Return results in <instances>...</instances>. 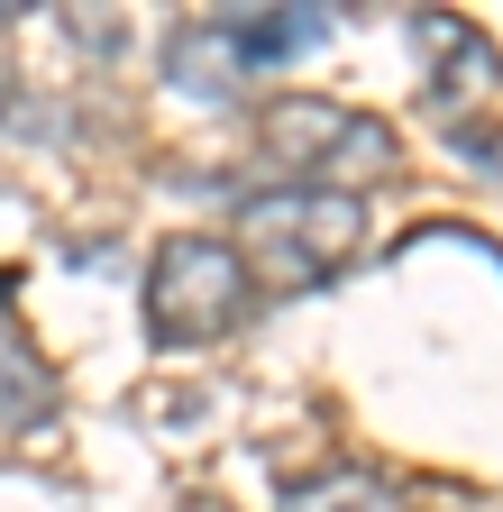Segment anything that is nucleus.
I'll return each instance as SVG.
<instances>
[{"label":"nucleus","mask_w":503,"mask_h":512,"mask_svg":"<svg viewBox=\"0 0 503 512\" xmlns=\"http://www.w3.org/2000/svg\"><path fill=\"white\" fill-rule=\"evenodd\" d=\"M229 247L257 293H321L366 247V202L357 192H311V183H266L238 202Z\"/></svg>","instance_id":"1"},{"label":"nucleus","mask_w":503,"mask_h":512,"mask_svg":"<svg viewBox=\"0 0 503 512\" xmlns=\"http://www.w3.org/2000/svg\"><path fill=\"white\" fill-rule=\"evenodd\" d=\"M257 138L284 165V183H311V192H357V183H385L403 165L394 119H375L357 101H330V92H275L257 110Z\"/></svg>","instance_id":"2"},{"label":"nucleus","mask_w":503,"mask_h":512,"mask_svg":"<svg viewBox=\"0 0 503 512\" xmlns=\"http://www.w3.org/2000/svg\"><path fill=\"white\" fill-rule=\"evenodd\" d=\"M257 320V284H247L238 247L211 229H174L147 256V339L156 348H211Z\"/></svg>","instance_id":"3"},{"label":"nucleus","mask_w":503,"mask_h":512,"mask_svg":"<svg viewBox=\"0 0 503 512\" xmlns=\"http://www.w3.org/2000/svg\"><path fill=\"white\" fill-rule=\"evenodd\" d=\"M412 55H421V101L439 110V128H467L494 92H503V46L458 19V10H412Z\"/></svg>","instance_id":"4"},{"label":"nucleus","mask_w":503,"mask_h":512,"mask_svg":"<svg viewBox=\"0 0 503 512\" xmlns=\"http://www.w3.org/2000/svg\"><path fill=\"white\" fill-rule=\"evenodd\" d=\"M156 64H165V83H174V101H202V110H220V101H238L247 83V64H238V46L220 37V19H183L165 46H156Z\"/></svg>","instance_id":"5"},{"label":"nucleus","mask_w":503,"mask_h":512,"mask_svg":"<svg viewBox=\"0 0 503 512\" xmlns=\"http://www.w3.org/2000/svg\"><path fill=\"white\" fill-rule=\"evenodd\" d=\"M220 37L238 46L247 74H275V64H302V55H321L330 46V10H275V0H257V10H211Z\"/></svg>","instance_id":"6"},{"label":"nucleus","mask_w":503,"mask_h":512,"mask_svg":"<svg viewBox=\"0 0 503 512\" xmlns=\"http://www.w3.org/2000/svg\"><path fill=\"white\" fill-rule=\"evenodd\" d=\"M284 512H394V485H385V476H366V467H330V476L293 485Z\"/></svg>","instance_id":"7"},{"label":"nucleus","mask_w":503,"mask_h":512,"mask_svg":"<svg viewBox=\"0 0 503 512\" xmlns=\"http://www.w3.org/2000/svg\"><path fill=\"white\" fill-rule=\"evenodd\" d=\"M46 412H55V375L37 357H10L0 366V430H37Z\"/></svg>","instance_id":"8"},{"label":"nucleus","mask_w":503,"mask_h":512,"mask_svg":"<svg viewBox=\"0 0 503 512\" xmlns=\"http://www.w3.org/2000/svg\"><path fill=\"white\" fill-rule=\"evenodd\" d=\"M449 147H458V165H467L476 183H494V192H503V119H494V128H485V119L449 128Z\"/></svg>","instance_id":"9"},{"label":"nucleus","mask_w":503,"mask_h":512,"mask_svg":"<svg viewBox=\"0 0 503 512\" xmlns=\"http://www.w3.org/2000/svg\"><path fill=\"white\" fill-rule=\"evenodd\" d=\"M10 293H19V275H0V320H10Z\"/></svg>","instance_id":"10"}]
</instances>
